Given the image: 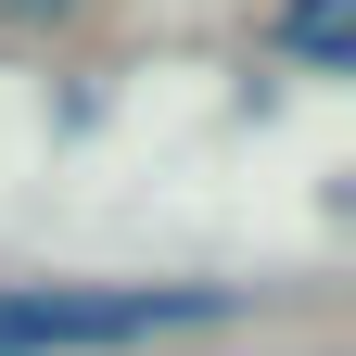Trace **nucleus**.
<instances>
[{"label": "nucleus", "instance_id": "f257e3e1", "mask_svg": "<svg viewBox=\"0 0 356 356\" xmlns=\"http://www.w3.org/2000/svg\"><path fill=\"white\" fill-rule=\"evenodd\" d=\"M254 318V280H0V356H140Z\"/></svg>", "mask_w": 356, "mask_h": 356}, {"label": "nucleus", "instance_id": "f03ea898", "mask_svg": "<svg viewBox=\"0 0 356 356\" xmlns=\"http://www.w3.org/2000/svg\"><path fill=\"white\" fill-rule=\"evenodd\" d=\"M254 38H267L293 76H356V26H343V0H267Z\"/></svg>", "mask_w": 356, "mask_h": 356}, {"label": "nucleus", "instance_id": "7ed1b4c3", "mask_svg": "<svg viewBox=\"0 0 356 356\" xmlns=\"http://www.w3.org/2000/svg\"><path fill=\"white\" fill-rule=\"evenodd\" d=\"M89 0H0V26H76Z\"/></svg>", "mask_w": 356, "mask_h": 356}]
</instances>
